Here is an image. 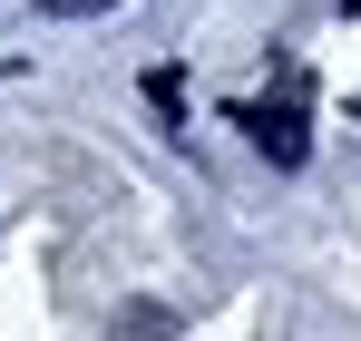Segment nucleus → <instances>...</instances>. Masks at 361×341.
Listing matches in <instances>:
<instances>
[{"label": "nucleus", "instance_id": "obj_1", "mask_svg": "<svg viewBox=\"0 0 361 341\" xmlns=\"http://www.w3.org/2000/svg\"><path fill=\"white\" fill-rule=\"evenodd\" d=\"M235 127L274 156V166H302V156H312V137H302V108H293V98H274V108H235Z\"/></svg>", "mask_w": 361, "mask_h": 341}, {"label": "nucleus", "instance_id": "obj_2", "mask_svg": "<svg viewBox=\"0 0 361 341\" xmlns=\"http://www.w3.org/2000/svg\"><path fill=\"white\" fill-rule=\"evenodd\" d=\"M49 20H98V10H118V0H39Z\"/></svg>", "mask_w": 361, "mask_h": 341}, {"label": "nucleus", "instance_id": "obj_3", "mask_svg": "<svg viewBox=\"0 0 361 341\" xmlns=\"http://www.w3.org/2000/svg\"><path fill=\"white\" fill-rule=\"evenodd\" d=\"M352 10H361V0H352Z\"/></svg>", "mask_w": 361, "mask_h": 341}]
</instances>
